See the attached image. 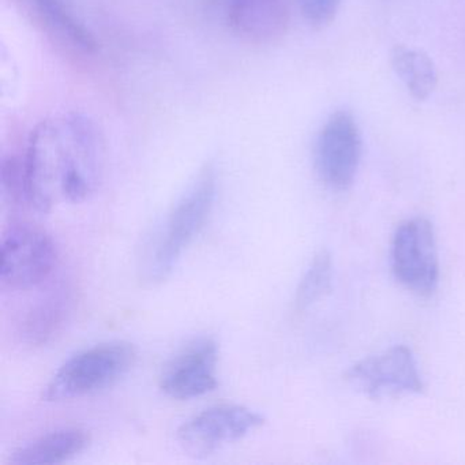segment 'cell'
Instances as JSON below:
<instances>
[{"label":"cell","mask_w":465,"mask_h":465,"mask_svg":"<svg viewBox=\"0 0 465 465\" xmlns=\"http://www.w3.org/2000/svg\"><path fill=\"white\" fill-rule=\"evenodd\" d=\"M102 135L81 114L47 119L31 133L23 160L26 203L47 213L59 201L88 200L102 175Z\"/></svg>","instance_id":"obj_1"},{"label":"cell","mask_w":465,"mask_h":465,"mask_svg":"<svg viewBox=\"0 0 465 465\" xmlns=\"http://www.w3.org/2000/svg\"><path fill=\"white\" fill-rule=\"evenodd\" d=\"M341 0H299L304 20L314 28L328 26L339 12Z\"/></svg>","instance_id":"obj_16"},{"label":"cell","mask_w":465,"mask_h":465,"mask_svg":"<svg viewBox=\"0 0 465 465\" xmlns=\"http://www.w3.org/2000/svg\"><path fill=\"white\" fill-rule=\"evenodd\" d=\"M361 159V135L355 118L339 111L326 121L315 143V168L326 186L345 190L352 184Z\"/></svg>","instance_id":"obj_7"},{"label":"cell","mask_w":465,"mask_h":465,"mask_svg":"<svg viewBox=\"0 0 465 465\" xmlns=\"http://www.w3.org/2000/svg\"><path fill=\"white\" fill-rule=\"evenodd\" d=\"M265 423L261 413L243 405L223 404L208 408L182 424L178 440L187 453L211 456L228 443L236 442Z\"/></svg>","instance_id":"obj_6"},{"label":"cell","mask_w":465,"mask_h":465,"mask_svg":"<svg viewBox=\"0 0 465 465\" xmlns=\"http://www.w3.org/2000/svg\"><path fill=\"white\" fill-rule=\"evenodd\" d=\"M347 378L371 399L419 393L423 389L412 352L397 345L351 367Z\"/></svg>","instance_id":"obj_9"},{"label":"cell","mask_w":465,"mask_h":465,"mask_svg":"<svg viewBox=\"0 0 465 465\" xmlns=\"http://www.w3.org/2000/svg\"><path fill=\"white\" fill-rule=\"evenodd\" d=\"M55 242L42 228L15 224L2 239L0 282L10 290H29L45 282L55 269Z\"/></svg>","instance_id":"obj_4"},{"label":"cell","mask_w":465,"mask_h":465,"mask_svg":"<svg viewBox=\"0 0 465 465\" xmlns=\"http://www.w3.org/2000/svg\"><path fill=\"white\" fill-rule=\"evenodd\" d=\"M72 292L58 288L31 307L21 323V337L32 347L47 344L64 328L72 312Z\"/></svg>","instance_id":"obj_13"},{"label":"cell","mask_w":465,"mask_h":465,"mask_svg":"<svg viewBox=\"0 0 465 465\" xmlns=\"http://www.w3.org/2000/svg\"><path fill=\"white\" fill-rule=\"evenodd\" d=\"M217 361L219 344L213 337L193 339L163 370L160 389L176 400L203 396L216 389Z\"/></svg>","instance_id":"obj_8"},{"label":"cell","mask_w":465,"mask_h":465,"mask_svg":"<svg viewBox=\"0 0 465 465\" xmlns=\"http://www.w3.org/2000/svg\"><path fill=\"white\" fill-rule=\"evenodd\" d=\"M391 66L413 99H429L437 88V67L423 51L397 45L391 51Z\"/></svg>","instance_id":"obj_14"},{"label":"cell","mask_w":465,"mask_h":465,"mask_svg":"<svg viewBox=\"0 0 465 465\" xmlns=\"http://www.w3.org/2000/svg\"><path fill=\"white\" fill-rule=\"evenodd\" d=\"M231 32L247 42L271 43L287 31L290 0H209Z\"/></svg>","instance_id":"obj_10"},{"label":"cell","mask_w":465,"mask_h":465,"mask_svg":"<svg viewBox=\"0 0 465 465\" xmlns=\"http://www.w3.org/2000/svg\"><path fill=\"white\" fill-rule=\"evenodd\" d=\"M216 190V168L213 164H206L168 216L152 260V279H165L197 238L213 209Z\"/></svg>","instance_id":"obj_3"},{"label":"cell","mask_w":465,"mask_h":465,"mask_svg":"<svg viewBox=\"0 0 465 465\" xmlns=\"http://www.w3.org/2000/svg\"><path fill=\"white\" fill-rule=\"evenodd\" d=\"M331 274L333 265L331 254L328 252H318L296 291L295 303L299 312L309 309L329 292Z\"/></svg>","instance_id":"obj_15"},{"label":"cell","mask_w":465,"mask_h":465,"mask_svg":"<svg viewBox=\"0 0 465 465\" xmlns=\"http://www.w3.org/2000/svg\"><path fill=\"white\" fill-rule=\"evenodd\" d=\"M26 12L45 32L73 50L94 54L97 42L94 34L78 20L64 0H21Z\"/></svg>","instance_id":"obj_11"},{"label":"cell","mask_w":465,"mask_h":465,"mask_svg":"<svg viewBox=\"0 0 465 465\" xmlns=\"http://www.w3.org/2000/svg\"><path fill=\"white\" fill-rule=\"evenodd\" d=\"M89 445V434L77 427L56 430L21 446L10 456V465L61 464Z\"/></svg>","instance_id":"obj_12"},{"label":"cell","mask_w":465,"mask_h":465,"mask_svg":"<svg viewBox=\"0 0 465 465\" xmlns=\"http://www.w3.org/2000/svg\"><path fill=\"white\" fill-rule=\"evenodd\" d=\"M135 361L137 350L130 342H104L81 351L62 364L45 388L43 400L67 401L104 391L122 380Z\"/></svg>","instance_id":"obj_2"},{"label":"cell","mask_w":465,"mask_h":465,"mask_svg":"<svg viewBox=\"0 0 465 465\" xmlns=\"http://www.w3.org/2000/svg\"><path fill=\"white\" fill-rule=\"evenodd\" d=\"M393 271L397 280L411 292L430 296L440 277L437 242L432 225L426 219L407 220L393 238Z\"/></svg>","instance_id":"obj_5"}]
</instances>
